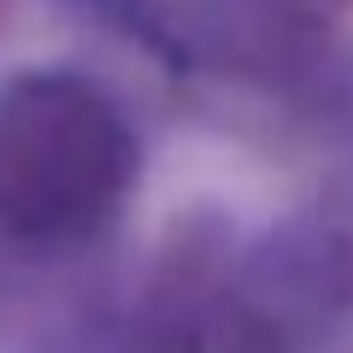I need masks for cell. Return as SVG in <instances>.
I'll return each instance as SVG.
<instances>
[{
  "label": "cell",
  "instance_id": "cell-1",
  "mask_svg": "<svg viewBox=\"0 0 353 353\" xmlns=\"http://www.w3.org/2000/svg\"><path fill=\"white\" fill-rule=\"evenodd\" d=\"M130 183V136L94 88L18 77L0 88V218L24 236L94 224Z\"/></svg>",
  "mask_w": 353,
  "mask_h": 353
}]
</instances>
